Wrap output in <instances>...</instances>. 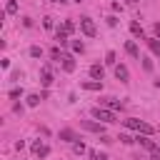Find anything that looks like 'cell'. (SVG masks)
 <instances>
[{
	"label": "cell",
	"instance_id": "1",
	"mask_svg": "<svg viewBox=\"0 0 160 160\" xmlns=\"http://www.w3.org/2000/svg\"><path fill=\"white\" fill-rule=\"evenodd\" d=\"M122 125H125L128 130H135V132H142V135H152V132H155V128H152L150 122L138 120V118H128V120H122Z\"/></svg>",
	"mask_w": 160,
	"mask_h": 160
},
{
	"label": "cell",
	"instance_id": "2",
	"mask_svg": "<svg viewBox=\"0 0 160 160\" xmlns=\"http://www.w3.org/2000/svg\"><path fill=\"white\" fill-rule=\"evenodd\" d=\"M92 118L108 125V122H115V110H108V108L98 105V108H92Z\"/></svg>",
	"mask_w": 160,
	"mask_h": 160
},
{
	"label": "cell",
	"instance_id": "3",
	"mask_svg": "<svg viewBox=\"0 0 160 160\" xmlns=\"http://www.w3.org/2000/svg\"><path fill=\"white\" fill-rule=\"evenodd\" d=\"M80 128H82V130H88V132L105 135V122H100V120H80Z\"/></svg>",
	"mask_w": 160,
	"mask_h": 160
},
{
	"label": "cell",
	"instance_id": "4",
	"mask_svg": "<svg viewBox=\"0 0 160 160\" xmlns=\"http://www.w3.org/2000/svg\"><path fill=\"white\" fill-rule=\"evenodd\" d=\"M80 32L88 35V38H95L98 35V28H95L92 18H80Z\"/></svg>",
	"mask_w": 160,
	"mask_h": 160
},
{
	"label": "cell",
	"instance_id": "5",
	"mask_svg": "<svg viewBox=\"0 0 160 160\" xmlns=\"http://www.w3.org/2000/svg\"><path fill=\"white\" fill-rule=\"evenodd\" d=\"M135 142H138V145H142V148H145V150H150V152H155V150L160 148L158 142H152V140H150V135H142V132H138Z\"/></svg>",
	"mask_w": 160,
	"mask_h": 160
},
{
	"label": "cell",
	"instance_id": "6",
	"mask_svg": "<svg viewBox=\"0 0 160 160\" xmlns=\"http://www.w3.org/2000/svg\"><path fill=\"white\" fill-rule=\"evenodd\" d=\"M40 82H42V88H50L52 85V68L48 62L40 68Z\"/></svg>",
	"mask_w": 160,
	"mask_h": 160
},
{
	"label": "cell",
	"instance_id": "7",
	"mask_svg": "<svg viewBox=\"0 0 160 160\" xmlns=\"http://www.w3.org/2000/svg\"><path fill=\"white\" fill-rule=\"evenodd\" d=\"M60 65H62L65 72H72V70H75V58H72V52H65L62 60H60Z\"/></svg>",
	"mask_w": 160,
	"mask_h": 160
},
{
	"label": "cell",
	"instance_id": "8",
	"mask_svg": "<svg viewBox=\"0 0 160 160\" xmlns=\"http://www.w3.org/2000/svg\"><path fill=\"white\" fill-rule=\"evenodd\" d=\"M80 88L82 90H90V92H98V90H102V80H82Z\"/></svg>",
	"mask_w": 160,
	"mask_h": 160
},
{
	"label": "cell",
	"instance_id": "9",
	"mask_svg": "<svg viewBox=\"0 0 160 160\" xmlns=\"http://www.w3.org/2000/svg\"><path fill=\"white\" fill-rule=\"evenodd\" d=\"M100 105L108 108V110H122V102L115 100V98H100Z\"/></svg>",
	"mask_w": 160,
	"mask_h": 160
},
{
	"label": "cell",
	"instance_id": "10",
	"mask_svg": "<svg viewBox=\"0 0 160 160\" xmlns=\"http://www.w3.org/2000/svg\"><path fill=\"white\" fill-rule=\"evenodd\" d=\"M115 78H118L120 82H130V72H128V68H125V65H115Z\"/></svg>",
	"mask_w": 160,
	"mask_h": 160
},
{
	"label": "cell",
	"instance_id": "11",
	"mask_svg": "<svg viewBox=\"0 0 160 160\" xmlns=\"http://www.w3.org/2000/svg\"><path fill=\"white\" fill-rule=\"evenodd\" d=\"M125 52H128L130 58H135V60H140V50H138V45H135V40H128V42H125Z\"/></svg>",
	"mask_w": 160,
	"mask_h": 160
},
{
	"label": "cell",
	"instance_id": "12",
	"mask_svg": "<svg viewBox=\"0 0 160 160\" xmlns=\"http://www.w3.org/2000/svg\"><path fill=\"white\" fill-rule=\"evenodd\" d=\"M90 78H92V80H102V78H105V70H102V65H100V62L90 65Z\"/></svg>",
	"mask_w": 160,
	"mask_h": 160
},
{
	"label": "cell",
	"instance_id": "13",
	"mask_svg": "<svg viewBox=\"0 0 160 160\" xmlns=\"http://www.w3.org/2000/svg\"><path fill=\"white\" fill-rule=\"evenodd\" d=\"M60 140H68V142H78L80 138H78V135H75L70 128H65V130H60Z\"/></svg>",
	"mask_w": 160,
	"mask_h": 160
},
{
	"label": "cell",
	"instance_id": "14",
	"mask_svg": "<svg viewBox=\"0 0 160 160\" xmlns=\"http://www.w3.org/2000/svg\"><path fill=\"white\" fill-rule=\"evenodd\" d=\"M148 48L152 50V55L160 58V38H148Z\"/></svg>",
	"mask_w": 160,
	"mask_h": 160
},
{
	"label": "cell",
	"instance_id": "15",
	"mask_svg": "<svg viewBox=\"0 0 160 160\" xmlns=\"http://www.w3.org/2000/svg\"><path fill=\"white\" fill-rule=\"evenodd\" d=\"M32 152H35L38 158H45V155L50 152V148H48V145H40V142H35V145H32Z\"/></svg>",
	"mask_w": 160,
	"mask_h": 160
},
{
	"label": "cell",
	"instance_id": "16",
	"mask_svg": "<svg viewBox=\"0 0 160 160\" xmlns=\"http://www.w3.org/2000/svg\"><path fill=\"white\" fill-rule=\"evenodd\" d=\"M55 40H58L60 45H68V42H70V40H68V32H65L62 28H58V30H55Z\"/></svg>",
	"mask_w": 160,
	"mask_h": 160
},
{
	"label": "cell",
	"instance_id": "17",
	"mask_svg": "<svg viewBox=\"0 0 160 160\" xmlns=\"http://www.w3.org/2000/svg\"><path fill=\"white\" fill-rule=\"evenodd\" d=\"M130 32H132L135 38H142V35H145V32H142V25H140V22H130Z\"/></svg>",
	"mask_w": 160,
	"mask_h": 160
},
{
	"label": "cell",
	"instance_id": "18",
	"mask_svg": "<svg viewBox=\"0 0 160 160\" xmlns=\"http://www.w3.org/2000/svg\"><path fill=\"white\" fill-rule=\"evenodd\" d=\"M5 12H8V15H15V12H18V2H15V0H10V2L5 5Z\"/></svg>",
	"mask_w": 160,
	"mask_h": 160
},
{
	"label": "cell",
	"instance_id": "19",
	"mask_svg": "<svg viewBox=\"0 0 160 160\" xmlns=\"http://www.w3.org/2000/svg\"><path fill=\"white\" fill-rule=\"evenodd\" d=\"M60 28H62V30H65V32H68V35H70V32H72V30H75V22H72V20H65V22H62V25H60Z\"/></svg>",
	"mask_w": 160,
	"mask_h": 160
},
{
	"label": "cell",
	"instance_id": "20",
	"mask_svg": "<svg viewBox=\"0 0 160 160\" xmlns=\"http://www.w3.org/2000/svg\"><path fill=\"white\" fill-rule=\"evenodd\" d=\"M62 55H65V52H62L60 48H52V50H50V58H52V60H62Z\"/></svg>",
	"mask_w": 160,
	"mask_h": 160
},
{
	"label": "cell",
	"instance_id": "21",
	"mask_svg": "<svg viewBox=\"0 0 160 160\" xmlns=\"http://www.w3.org/2000/svg\"><path fill=\"white\" fill-rule=\"evenodd\" d=\"M105 65H115V50H108L105 52Z\"/></svg>",
	"mask_w": 160,
	"mask_h": 160
},
{
	"label": "cell",
	"instance_id": "22",
	"mask_svg": "<svg viewBox=\"0 0 160 160\" xmlns=\"http://www.w3.org/2000/svg\"><path fill=\"white\" fill-rule=\"evenodd\" d=\"M40 105V95H28V108H35Z\"/></svg>",
	"mask_w": 160,
	"mask_h": 160
},
{
	"label": "cell",
	"instance_id": "23",
	"mask_svg": "<svg viewBox=\"0 0 160 160\" xmlns=\"http://www.w3.org/2000/svg\"><path fill=\"white\" fill-rule=\"evenodd\" d=\"M70 48H72V52H82V50H85V45H82L80 40H75V42H70Z\"/></svg>",
	"mask_w": 160,
	"mask_h": 160
},
{
	"label": "cell",
	"instance_id": "24",
	"mask_svg": "<svg viewBox=\"0 0 160 160\" xmlns=\"http://www.w3.org/2000/svg\"><path fill=\"white\" fill-rule=\"evenodd\" d=\"M30 55H32V58H42V48H40V45H32V48H30Z\"/></svg>",
	"mask_w": 160,
	"mask_h": 160
},
{
	"label": "cell",
	"instance_id": "25",
	"mask_svg": "<svg viewBox=\"0 0 160 160\" xmlns=\"http://www.w3.org/2000/svg\"><path fill=\"white\" fill-rule=\"evenodd\" d=\"M140 60H142V70L150 72V70H152V60H150V58H140Z\"/></svg>",
	"mask_w": 160,
	"mask_h": 160
},
{
	"label": "cell",
	"instance_id": "26",
	"mask_svg": "<svg viewBox=\"0 0 160 160\" xmlns=\"http://www.w3.org/2000/svg\"><path fill=\"white\" fill-rule=\"evenodd\" d=\"M118 140H120V142H125V145H130V142H135V140H132L130 135H125V132H120V138H118Z\"/></svg>",
	"mask_w": 160,
	"mask_h": 160
},
{
	"label": "cell",
	"instance_id": "27",
	"mask_svg": "<svg viewBox=\"0 0 160 160\" xmlns=\"http://www.w3.org/2000/svg\"><path fill=\"white\" fill-rule=\"evenodd\" d=\"M72 150H75L78 155H82V152H85V145H82V142H72Z\"/></svg>",
	"mask_w": 160,
	"mask_h": 160
},
{
	"label": "cell",
	"instance_id": "28",
	"mask_svg": "<svg viewBox=\"0 0 160 160\" xmlns=\"http://www.w3.org/2000/svg\"><path fill=\"white\" fill-rule=\"evenodd\" d=\"M42 25H45V28L50 30V28H52V18H45V20H42Z\"/></svg>",
	"mask_w": 160,
	"mask_h": 160
},
{
	"label": "cell",
	"instance_id": "29",
	"mask_svg": "<svg viewBox=\"0 0 160 160\" xmlns=\"http://www.w3.org/2000/svg\"><path fill=\"white\" fill-rule=\"evenodd\" d=\"M152 32H155V38H160V22H155V25H152Z\"/></svg>",
	"mask_w": 160,
	"mask_h": 160
},
{
	"label": "cell",
	"instance_id": "30",
	"mask_svg": "<svg viewBox=\"0 0 160 160\" xmlns=\"http://www.w3.org/2000/svg\"><path fill=\"white\" fill-rule=\"evenodd\" d=\"M150 160H160V150H155V152L150 155Z\"/></svg>",
	"mask_w": 160,
	"mask_h": 160
},
{
	"label": "cell",
	"instance_id": "31",
	"mask_svg": "<svg viewBox=\"0 0 160 160\" xmlns=\"http://www.w3.org/2000/svg\"><path fill=\"white\" fill-rule=\"evenodd\" d=\"M100 160H110V158H108V155H100Z\"/></svg>",
	"mask_w": 160,
	"mask_h": 160
},
{
	"label": "cell",
	"instance_id": "32",
	"mask_svg": "<svg viewBox=\"0 0 160 160\" xmlns=\"http://www.w3.org/2000/svg\"><path fill=\"white\" fill-rule=\"evenodd\" d=\"M155 88H160V80H155Z\"/></svg>",
	"mask_w": 160,
	"mask_h": 160
},
{
	"label": "cell",
	"instance_id": "33",
	"mask_svg": "<svg viewBox=\"0 0 160 160\" xmlns=\"http://www.w3.org/2000/svg\"><path fill=\"white\" fill-rule=\"evenodd\" d=\"M52 2H60V0H52Z\"/></svg>",
	"mask_w": 160,
	"mask_h": 160
},
{
	"label": "cell",
	"instance_id": "34",
	"mask_svg": "<svg viewBox=\"0 0 160 160\" xmlns=\"http://www.w3.org/2000/svg\"><path fill=\"white\" fill-rule=\"evenodd\" d=\"M130 2H138V0H130Z\"/></svg>",
	"mask_w": 160,
	"mask_h": 160
},
{
	"label": "cell",
	"instance_id": "35",
	"mask_svg": "<svg viewBox=\"0 0 160 160\" xmlns=\"http://www.w3.org/2000/svg\"><path fill=\"white\" fill-rule=\"evenodd\" d=\"M158 145H160V142H158Z\"/></svg>",
	"mask_w": 160,
	"mask_h": 160
}]
</instances>
